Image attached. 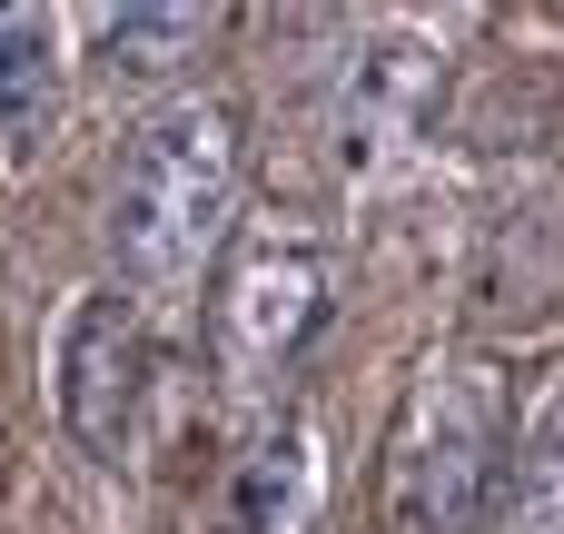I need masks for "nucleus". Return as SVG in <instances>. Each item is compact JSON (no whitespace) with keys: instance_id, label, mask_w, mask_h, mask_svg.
I'll return each mask as SVG.
<instances>
[{"instance_id":"6e6552de","label":"nucleus","mask_w":564,"mask_h":534,"mask_svg":"<svg viewBox=\"0 0 564 534\" xmlns=\"http://www.w3.org/2000/svg\"><path fill=\"white\" fill-rule=\"evenodd\" d=\"M99 40H109V69L119 79H149V69H169V50L198 40V20L188 10H119V20H99Z\"/></svg>"},{"instance_id":"39448f33","label":"nucleus","mask_w":564,"mask_h":534,"mask_svg":"<svg viewBox=\"0 0 564 534\" xmlns=\"http://www.w3.org/2000/svg\"><path fill=\"white\" fill-rule=\"evenodd\" d=\"M486 534H564V367L525 377V396L506 416Z\"/></svg>"},{"instance_id":"f257e3e1","label":"nucleus","mask_w":564,"mask_h":534,"mask_svg":"<svg viewBox=\"0 0 564 534\" xmlns=\"http://www.w3.org/2000/svg\"><path fill=\"white\" fill-rule=\"evenodd\" d=\"M506 416H516V386L486 357L426 367L406 386L397 426H387V456H377V525L387 534H486Z\"/></svg>"},{"instance_id":"f03ea898","label":"nucleus","mask_w":564,"mask_h":534,"mask_svg":"<svg viewBox=\"0 0 564 534\" xmlns=\"http://www.w3.org/2000/svg\"><path fill=\"white\" fill-rule=\"evenodd\" d=\"M238 218V119L218 99L159 109L109 178V248L129 277H188Z\"/></svg>"},{"instance_id":"7ed1b4c3","label":"nucleus","mask_w":564,"mask_h":534,"mask_svg":"<svg viewBox=\"0 0 564 534\" xmlns=\"http://www.w3.org/2000/svg\"><path fill=\"white\" fill-rule=\"evenodd\" d=\"M327 317V238L307 218H258L228 258V287H218V347L228 367L258 386L278 377Z\"/></svg>"},{"instance_id":"20e7f679","label":"nucleus","mask_w":564,"mask_h":534,"mask_svg":"<svg viewBox=\"0 0 564 534\" xmlns=\"http://www.w3.org/2000/svg\"><path fill=\"white\" fill-rule=\"evenodd\" d=\"M139 396H149V327H139L129 297L99 287L59 327V426L89 456H119L129 426H139Z\"/></svg>"},{"instance_id":"423d86ee","label":"nucleus","mask_w":564,"mask_h":534,"mask_svg":"<svg viewBox=\"0 0 564 534\" xmlns=\"http://www.w3.org/2000/svg\"><path fill=\"white\" fill-rule=\"evenodd\" d=\"M59 129V30L40 10H0V149L40 159Z\"/></svg>"},{"instance_id":"0eeeda50","label":"nucleus","mask_w":564,"mask_h":534,"mask_svg":"<svg viewBox=\"0 0 564 534\" xmlns=\"http://www.w3.org/2000/svg\"><path fill=\"white\" fill-rule=\"evenodd\" d=\"M317 505V456L307 436H268L258 456H238V486H228V534H297Z\"/></svg>"}]
</instances>
